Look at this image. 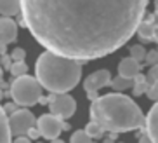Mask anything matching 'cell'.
I'll return each instance as SVG.
<instances>
[{"label": "cell", "instance_id": "22", "mask_svg": "<svg viewBox=\"0 0 158 143\" xmlns=\"http://www.w3.org/2000/svg\"><path fill=\"white\" fill-rule=\"evenodd\" d=\"M146 80H148L149 86H151V84H155L158 80V65H153L151 68H149L148 75H146Z\"/></svg>", "mask_w": 158, "mask_h": 143}, {"label": "cell", "instance_id": "7", "mask_svg": "<svg viewBox=\"0 0 158 143\" xmlns=\"http://www.w3.org/2000/svg\"><path fill=\"white\" fill-rule=\"evenodd\" d=\"M63 124H64V120L56 117L54 114H44V115H40L37 119L38 131H40V134L47 140L59 138L61 131H63Z\"/></svg>", "mask_w": 158, "mask_h": 143}, {"label": "cell", "instance_id": "10", "mask_svg": "<svg viewBox=\"0 0 158 143\" xmlns=\"http://www.w3.org/2000/svg\"><path fill=\"white\" fill-rule=\"evenodd\" d=\"M144 131L153 140V143H158V101L149 108L146 120H144Z\"/></svg>", "mask_w": 158, "mask_h": 143}, {"label": "cell", "instance_id": "2", "mask_svg": "<svg viewBox=\"0 0 158 143\" xmlns=\"http://www.w3.org/2000/svg\"><path fill=\"white\" fill-rule=\"evenodd\" d=\"M90 120L98 122L102 129L110 133H129L143 129L146 117L130 96L115 91L92 101Z\"/></svg>", "mask_w": 158, "mask_h": 143}, {"label": "cell", "instance_id": "19", "mask_svg": "<svg viewBox=\"0 0 158 143\" xmlns=\"http://www.w3.org/2000/svg\"><path fill=\"white\" fill-rule=\"evenodd\" d=\"M130 56H132V58H134V60H137L139 61V63H143L144 61V58H146V49H144L143 46H141V44H135V46H132L130 47Z\"/></svg>", "mask_w": 158, "mask_h": 143}, {"label": "cell", "instance_id": "11", "mask_svg": "<svg viewBox=\"0 0 158 143\" xmlns=\"http://www.w3.org/2000/svg\"><path fill=\"white\" fill-rule=\"evenodd\" d=\"M137 74H141V63L137 60H134L132 56L123 58L118 63V75L127 77V78H134Z\"/></svg>", "mask_w": 158, "mask_h": 143}, {"label": "cell", "instance_id": "12", "mask_svg": "<svg viewBox=\"0 0 158 143\" xmlns=\"http://www.w3.org/2000/svg\"><path fill=\"white\" fill-rule=\"evenodd\" d=\"M155 30H156V25L153 23V18L149 19H143L141 25L137 26V35L143 42H151L155 38Z\"/></svg>", "mask_w": 158, "mask_h": 143}, {"label": "cell", "instance_id": "37", "mask_svg": "<svg viewBox=\"0 0 158 143\" xmlns=\"http://www.w3.org/2000/svg\"><path fill=\"white\" fill-rule=\"evenodd\" d=\"M0 78H2V68H0Z\"/></svg>", "mask_w": 158, "mask_h": 143}, {"label": "cell", "instance_id": "31", "mask_svg": "<svg viewBox=\"0 0 158 143\" xmlns=\"http://www.w3.org/2000/svg\"><path fill=\"white\" fill-rule=\"evenodd\" d=\"M5 51H7L5 49V44H0V54H5Z\"/></svg>", "mask_w": 158, "mask_h": 143}, {"label": "cell", "instance_id": "24", "mask_svg": "<svg viewBox=\"0 0 158 143\" xmlns=\"http://www.w3.org/2000/svg\"><path fill=\"white\" fill-rule=\"evenodd\" d=\"M24 56H26L24 49H21V47H16L14 51L10 52V60H12V61H24Z\"/></svg>", "mask_w": 158, "mask_h": 143}, {"label": "cell", "instance_id": "36", "mask_svg": "<svg viewBox=\"0 0 158 143\" xmlns=\"http://www.w3.org/2000/svg\"><path fill=\"white\" fill-rule=\"evenodd\" d=\"M156 16H158V2H156Z\"/></svg>", "mask_w": 158, "mask_h": 143}, {"label": "cell", "instance_id": "14", "mask_svg": "<svg viewBox=\"0 0 158 143\" xmlns=\"http://www.w3.org/2000/svg\"><path fill=\"white\" fill-rule=\"evenodd\" d=\"M10 126H9V117L5 114L4 106H0V143H12L10 141Z\"/></svg>", "mask_w": 158, "mask_h": 143}, {"label": "cell", "instance_id": "20", "mask_svg": "<svg viewBox=\"0 0 158 143\" xmlns=\"http://www.w3.org/2000/svg\"><path fill=\"white\" fill-rule=\"evenodd\" d=\"M92 138L85 133V129H78L71 134V143H90Z\"/></svg>", "mask_w": 158, "mask_h": 143}, {"label": "cell", "instance_id": "17", "mask_svg": "<svg viewBox=\"0 0 158 143\" xmlns=\"http://www.w3.org/2000/svg\"><path fill=\"white\" fill-rule=\"evenodd\" d=\"M10 75L12 77H21V75H28V65L24 61H12V65L9 66Z\"/></svg>", "mask_w": 158, "mask_h": 143}, {"label": "cell", "instance_id": "21", "mask_svg": "<svg viewBox=\"0 0 158 143\" xmlns=\"http://www.w3.org/2000/svg\"><path fill=\"white\" fill-rule=\"evenodd\" d=\"M144 63H146V65H149V66L158 65V51H156V49H151V51H148V52H146Z\"/></svg>", "mask_w": 158, "mask_h": 143}, {"label": "cell", "instance_id": "23", "mask_svg": "<svg viewBox=\"0 0 158 143\" xmlns=\"http://www.w3.org/2000/svg\"><path fill=\"white\" fill-rule=\"evenodd\" d=\"M149 100H153V101H158V80L151 86H148V91H146Z\"/></svg>", "mask_w": 158, "mask_h": 143}, {"label": "cell", "instance_id": "28", "mask_svg": "<svg viewBox=\"0 0 158 143\" xmlns=\"http://www.w3.org/2000/svg\"><path fill=\"white\" fill-rule=\"evenodd\" d=\"M12 143H31V140L28 138V134H21V136H16Z\"/></svg>", "mask_w": 158, "mask_h": 143}, {"label": "cell", "instance_id": "33", "mask_svg": "<svg viewBox=\"0 0 158 143\" xmlns=\"http://www.w3.org/2000/svg\"><path fill=\"white\" fill-rule=\"evenodd\" d=\"M70 126L71 124H66V122H64V124H63V131H68V129H70Z\"/></svg>", "mask_w": 158, "mask_h": 143}, {"label": "cell", "instance_id": "9", "mask_svg": "<svg viewBox=\"0 0 158 143\" xmlns=\"http://www.w3.org/2000/svg\"><path fill=\"white\" fill-rule=\"evenodd\" d=\"M18 38V23L9 16H0V44H12Z\"/></svg>", "mask_w": 158, "mask_h": 143}, {"label": "cell", "instance_id": "35", "mask_svg": "<svg viewBox=\"0 0 158 143\" xmlns=\"http://www.w3.org/2000/svg\"><path fill=\"white\" fill-rule=\"evenodd\" d=\"M2 98H4V92H2V89H0V100H2Z\"/></svg>", "mask_w": 158, "mask_h": 143}, {"label": "cell", "instance_id": "15", "mask_svg": "<svg viewBox=\"0 0 158 143\" xmlns=\"http://www.w3.org/2000/svg\"><path fill=\"white\" fill-rule=\"evenodd\" d=\"M115 91L122 92V91H127V89H130L132 86H134V78H127V77H122V75H118V77L111 78V84H110Z\"/></svg>", "mask_w": 158, "mask_h": 143}, {"label": "cell", "instance_id": "13", "mask_svg": "<svg viewBox=\"0 0 158 143\" xmlns=\"http://www.w3.org/2000/svg\"><path fill=\"white\" fill-rule=\"evenodd\" d=\"M21 14V0H0V16H18Z\"/></svg>", "mask_w": 158, "mask_h": 143}, {"label": "cell", "instance_id": "34", "mask_svg": "<svg viewBox=\"0 0 158 143\" xmlns=\"http://www.w3.org/2000/svg\"><path fill=\"white\" fill-rule=\"evenodd\" d=\"M104 143H115V140H111V138H110V136H108V138L104 140Z\"/></svg>", "mask_w": 158, "mask_h": 143}, {"label": "cell", "instance_id": "1", "mask_svg": "<svg viewBox=\"0 0 158 143\" xmlns=\"http://www.w3.org/2000/svg\"><path fill=\"white\" fill-rule=\"evenodd\" d=\"M146 7L148 0H21V16L47 51L92 61L125 46Z\"/></svg>", "mask_w": 158, "mask_h": 143}, {"label": "cell", "instance_id": "6", "mask_svg": "<svg viewBox=\"0 0 158 143\" xmlns=\"http://www.w3.org/2000/svg\"><path fill=\"white\" fill-rule=\"evenodd\" d=\"M9 126H10V133L14 136H21V134L28 133L30 127L37 126V119L28 110V106H23V108H18L14 114L9 115Z\"/></svg>", "mask_w": 158, "mask_h": 143}, {"label": "cell", "instance_id": "32", "mask_svg": "<svg viewBox=\"0 0 158 143\" xmlns=\"http://www.w3.org/2000/svg\"><path fill=\"white\" fill-rule=\"evenodd\" d=\"M51 143H64L63 140H59V138H54V140H51Z\"/></svg>", "mask_w": 158, "mask_h": 143}, {"label": "cell", "instance_id": "30", "mask_svg": "<svg viewBox=\"0 0 158 143\" xmlns=\"http://www.w3.org/2000/svg\"><path fill=\"white\" fill-rule=\"evenodd\" d=\"M38 103H42V105H49V98H44V96H42Z\"/></svg>", "mask_w": 158, "mask_h": 143}, {"label": "cell", "instance_id": "5", "mask_svg": "<svg viewBox=\"0 0 158 143\" xmlns=\"http://www.w3.org/2000/svg\"><path fill=\"white\" fill-rule=\"evenodd\" d=\"M49 110L56 117L66 120L70 117H73L75 110H77V101L68 92H51V96H49Z\"/></svg>", "mask_w": 158, "mask_h": 143}, {"label": "cell", "instance_id": "27", "mask_svg": "<svg viewBox=\"0 0 158 143\" xmlns=\"http://www.w3.org/2000/svg\"><path fill=\"white\" fill-rule=\"evenodd\" d=\"M139 143H153V140L148 136V133L144 131V127H143V133L139 134Z\"/></svg>", "mask_w": 158, "mask_h": 143}, {"label": "cell", "instance_id": "8", "mask_svg": "<svg viewBox=\"0 0 158 143\" xmlns=\"http://www.w3.org/2000/svg\"><path fill=\"white\" fill-rule=\"evenodd\" d=\"M110 84H111V74L108 70H98V72H92L84 80V89L85 91H99Z\"/></svg>", "mask_w": 158, "mask_h": 143}, {"label": "cell", "instance_id": "26", "mask_svg": "<svg viewBox=\"0 0 158 143\" xmlns=\"http://www.w3.org/2000/svg\"><path fill=\"white\" fill-rule=\"evenodd\" d=\"M28 138L30 140H37V138H40V136H42V134H40V131H38V127L37 126H33V127H30L28 129Z\"/></svg>", "mask_w": 158, "mask_h": 143}, {"label": "cell", "instance_id": "16", "mask_svg": "<svg viewBox=\"0 0 158 143\" xmlns=\"http://www.w3.org/2000/svg\"><path fill=\"white\" fill-rule=\"evenodd\" d=\"M148 80H146V75L137 74L134 77V86H132V91H134V96H141L148 91Z\"/></svg>", "mask_w": 158, "mask_h": 143}, {"label": "cell", "instance_id": "18", "mask_svg": "<svg viewBox=\"0 0 158 143\" xmlns=\"http://www.w3.org/2000/svg\"><path fill=\"white\" fill-rule=\"evenodd\" d=\"M85 133H87L90 138H102V136H104V129H102L98 122H94V120H90V122L85 126Z\"/></svg>", "mask_w": 158, "mask_h": 143}, {"label": "cell", "instance_id": "25", "mask_svg": "<svg viewBox=\"0 0 158 143\" xmlns=\"http://www.w3.org/2000/svg\"><path fill=\"white\" fill-rule=\"evenodd\" d=\"M18 103H16V101H10V103H5V105H4V110H5V114H9V115H10V114H14V112L16 110H18Z\"/></svg>", "mask_w": 158, "mask_h": 143}, {"label": "cell", "instance_id": "38", "mask_svg": "<svg viewBox=\"0 0 158 143\" xmlns=\"http://www.w3.org/2000/svg\"><path fill=\"white\" fill-rule=\"evenodd\" d=\"M90 143H94V141H90Z\"/></svg>", "mask_w": 158, "mask_h": 143}, {"label": "cell", "instance_id": "4", "mask_svg": "<svg viewBox=\"0 0 158 143\" xmlns=\"http://www.w3.org/2000/svg\"><path fill=\"white\" fill-rule=\"evenodd\" d=\"M42 89V84L38 82L37 77L21 75V77H16L12 80L9 91L12 101H16L19 106H33L40 101Z\"/></svg>", "mask_w": 158, "mask_h": 143}, {"label": "cell", "instance_id": "29", "mask_svg": "<svg viewBox=\"0 0 158 143\" xmlns=\"http://www.w3.org/2000/svg\"><path fill=\"white\" fill-rule=\"evenodd\" d=\"M87 98L90 100V101H94V100L99 98V94H98V91H87Z\"/></svg>", "mask_w": 158, "mask_h": 143}, {"label": "cell", "instance_id": "3", "mask_svg": "<svg viewBox=\"0 0 158 143\" xmlns=\"http://www.w3.org/2000/svg\"><path fill=\"white\" fill-rule=\"evenodd\" d=\"M35 74L49 92H70L82 78V61L45 51L35 63Z\"/></svg>", "mask_w": 158, "mask_h": 143}]
</instances>
